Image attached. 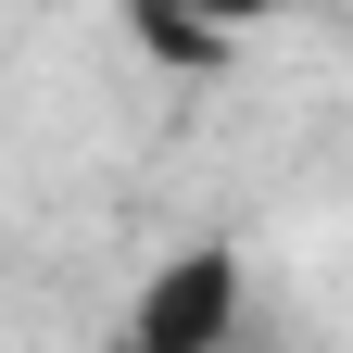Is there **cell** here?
Segmentation results:
<instances>
[{
	"mask_svg": "<svg viewBox=\"0 0 353 353\" xmlns=\"http://www.w3.org/2000/svg\"><path fill=\"white\" fill-rule=\"evenodd\" d=\"M126 341L139 353H228L240 341V252H164L152 265V290L126 303Z\"/></svg>",
	"mask_w": 353,
	"mask_h": 353,
	"instance_id": "6da1fadb",
	"label": "cell"
},
{
	"mask_svg": "<svg viewBox=\"0 0 353 353\" xmlns=\"http://www.w3.org/2000/svg\"><path fill=\"white\" fill-rule=\"evenodd\" d=\"M265 13H290V0H126L139 51H152V63H176V76L228 63V38H240V26H265Z\"/></svg>",
	"mask_w": 353,
	"mask_h": 353,
	"instance_id": "7a4b0ae2",
	"label": "cell"
}]
</instances>
